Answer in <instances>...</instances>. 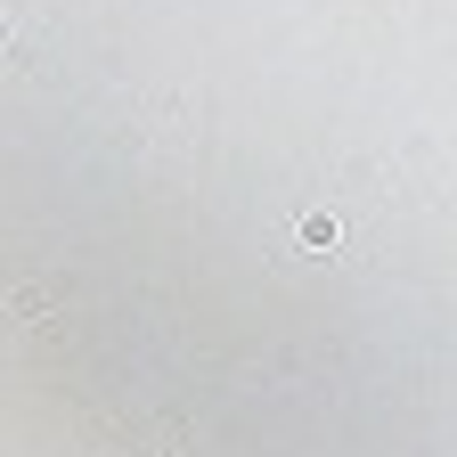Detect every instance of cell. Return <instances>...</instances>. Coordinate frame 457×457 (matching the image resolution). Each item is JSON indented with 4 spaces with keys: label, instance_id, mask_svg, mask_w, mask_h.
<instances>
[{
    "label": "cell",
    "instance_id": "6da1fadb",
    "mask_svg": "<svg viewBox=\"0 0 457 457\" xmlns=\"http://www.w3.org/2000/svg\"><path fill=\"white\" fill-rule=\"evenodd\" d=\"M335 237H343V228H335V212H311V220H303V245H311V253H327Z\"/></svg>",
    "mask_w": 457,
    "mask_h": 457
}]
</instances>
